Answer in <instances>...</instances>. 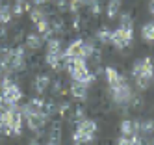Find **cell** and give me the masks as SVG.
I'll return each mask as SVG.
<instances>
[{"label": "cell", "instance_id": "ba28073f", "mask_svg": "<svg viewBox=\"0 0 154 145\" xmlns=\"http://www.w3.org/2000/svg\"><path fill=\"white\" fill-rule=\"evenodd\" d=\"M24 117V121H26V125H28V128L30 130H34V132H43V128L47 127V123H48V117L47 115H43V114H39V112H30V114H26V115H23Z\"/></svg>", "mask_w": 154, "mask_h": 145}, {"label": "cell", "instance_id": "7402d4cb", "mask_svg": "<svg viewBox=\"0 0 154 145\" xmlns=\"http://www.w3.org/2000/svg\"><path fill=\"white\" fill-rule=\"evenodd\" d=\"M13 19V13H11V6L8 4H2L0 6V24H8L9 20Z\"/></svg>", "mask_w": 154, "mask_h": 145}, {"label": "cell", "instance_id": "cb8c5ba5", "mask_svg": "<svg viewBox=\"0 0 154 145\" xmlns=\"http://www.w3.org/2000/svg\"><path fill=\"white\" fill-rule=\"evenodd\" d=\"M9 74V69H8V65H6V61L0 58V80H2V78H6Z\"/></svg>", "mask_w": 154, "mask_h": 145}, {"label": "cell", "instance_id": "9a60e30c", "mask_svg": "<svg viewBox=\"0 0 154 145\" xmlns=\"http://www.w3.org/2000/svg\"><path fill=\"white\" fill-rule=\"evenodd\" d=\"M50 89H52V93L56 95V97H61L65 93H69V86H67V82H65L61 76H56L50 82Z\"/></svg>", "mask_w": 154, "mask_h": 145}, {"label": "cell", "instance_id": "83f0119b", "mask_svg": "<svg viewBox=\"0 0 154 145\" xmlns=\"http://www.w3.org/2000/svg\"><path fill=\"white\" fill-rule=\"evenodd\" d=\"M48 145H60V143H48Z\"/></svg>", "mask_w": 154, "mask_h": 145}, {"label": "cell", "instance_id": "4fadbf2b", "mask_svg": "<svg viewBox=\"0 0 154 145\" xmlns=\"http://www.w3.org/2000/svg\"><path fill=\"white\" fill-rule=\"evenodd\" d=\"M82 45H84V39H74L67 45V49L63 50L65 58H82Z\"/></svg>", "mask_w": 154, "mask_h": 145}, {"label": "cell", "instance_id": "d4e9b609", "mask_svg": "<svg viewBox=\"0 0 154 145\" xmlns=\"http://www.w3.org/2000/svg\"><path fill=\"white\" fill-rule=\"evenodd\" d=\"M28 145H43V143L39 141V136H37V138H34V140H30V141H28Z\"/></svg>", "mask_w": 154, "mask_h": 145}, {"label": "cell", "instance_id": "6da1fadb", "mask_svg": "<svg viewBox=\"0 0 154 145\" xmlns=\"http://www.w3.org/2000/svg\"><path fill=\"white\" fill-rule=\"evenodd\" d=\"M6 65L9 73H20L26 69V49L24 47H13V49H8L4 56H0Z\"/></svg>", "mask_w": 154, "mask_h": 145}, {"label": "cell", "instance_id": "7c38bea8", "mask_svg": "<svg viewBox=\"0 0 154 145\" xmlns=\"http://www.w3.org/2000/svg\"><path fill=\"white\" fill-rule=\"evenodd\" d=\"M50 82H52V78H50L48 74L39 73V74L34 78V89H35L39 95H43L47 89H50Z\"/></svg>", "mask_w": 154, "mask_h": 145}, {"label": "cell", "instance_id": "603a6c76", "mask_svg": "<svg viewBox=\"0 0 154 145\" xmlns=\"http://www.w3.org/2000/svg\"><path fill=\"white\" fill-rule=\"evenodd\" d=\"M115 145H134V136H132V138L130 136H121Z\"/></svg>", "mask_w": 154, "mask_h": 145}, {"label": "cell", "instance_id": "5bb4252c", "mask_svg": "<svg viewBox=\"0 0 154 145\" xmlns=\"http://www.w3.org/2000/svg\"><path fill=\"white\" fill-rule=\"evenodd\" d=\"M69 95L76 100H85L87 99V86L80 82H72L69 86Z\"/></svg>", "mask_w": 154, "mask_h": 145}, {"label": "cell", "instance_id": "ac0fdd59", "mask_svg": "<svg viewBox=\"0 0 154 145\" xmlns=\"http://www.w3.org/2000/svg\"><path fill=\"white\" fill-rule=\"evenodd\" d=\"M50 28H52V33H63L67 24H65L61 15H54V17H50Z\"/></svg>", "mask_w": 154, "mask_h": 145}, {"label": "cell", "instance_id": "484cf974", "mask_svg": "<svg viewBox=\"0 0 154 145\" xmlns=\"http://www.w3.org/2000/svg\"><path fill=\"white\" fill-rule=\"evenodd\" d=\"M32 2H34L35 6H45V4L48 2V0H32Z\"/></svg>", "mask_w": 154, "mask_h": 145}, {"label": "cell", "instance_id": "e0dca14e", "mask_svg": "<svg viewBox=\"0 0 154 145\" xmlns=\"http://www.w3.org/2000/svg\"><path fill=\"white\" fill-rule=\"evenodd\" d=\"M30 19H32L34 24H39V22H43V20H48V11L43 9L41 6H37L34 9H30Z\"/></svg>", "mask_w": 154, "mask_h": 145}, {"label": "cell", "instance_id": "8992f818", "mask_svg": "<svg viewBox=\"0 0 154 145\" xmlns=\"http://www.w3.org/2000/svg\"><path fill=\"white\" fill-rule=\"evenodd\" d=\"M0 86H2V97L6 102H9V104H17L20 99H23V91H20V87L11 80V78H2L0 80Z\"/></svg>", "mask_w": 154, "mask_h": 145}, {"label": "cell", "instance_id": "7a4b0ae2", "mask_svg": "<svg viewBox=\"0 0 154 145\" xmlns=\"http://www.w3.org/2000/svg\"><path fill=\"white\" fill-rule=\"evenodd\" d=\"M97 123L93 119H82L80 123H76V130L72 134V141L74 143H82V145H89L95 140L97 134Z\"/></svg>", "mask_w": 154, "mask_h": 145}, {"label": "cell", "instance_id": "d6986e66", "mask_svg": "<svg viewBox=\"0 0 154 145\" xmlns=\"http://www.w3.org/2000/svg\"><path fill=\"white\" fill-rule=\"evenodd\" d=\"M119 13H121V0H109V2H108V8H106L108 19H117Z\"/></svg>", "mask_w": 154, "mask_h": 145}, {"label": "cell", "instance_id": "ffe728a7", "mask_svg": "<svg viewBox=\"0 0 154 145\" xmlns=\"http://www.w3.org/2000/svg\"><path fill=\"white\" fill-rule=\"evenodd\" d=\"M141 37L149 41V43H154V20L152 22H147V24H143L141 28Z\"/></svg>", "mask_w": 154, "mask_h": 145}, {"label": "cell", "instance_id": "44dd1931", "mask_svg": "<svg viewBox=\"0 0 154 145\" xmlns=\"http://www.w3.org/2000/svg\"><path fill=\"white\" fill-rule=\"evenodd\" d=\"M109 37H112V30H108V28H98L95 33V41L102 43V45H109Z\"/></svg>", "mask_w": 154, "mask_h": 145}, {"label": "cell", "instance_id": "9c48e42d", "mask_svg": "<svg viewBox=\"0 0 154 145\" xmlns=\"http://www.w3.org/2000/svg\"><path fill=\"white\" fill-rule=\"evenodd\" d=\"M104 73H106V80H108V86H109V87H115V86H121V84L126 82L125 76L121 74L115 67H106Z\"/></svg>", "mask_w": 154, "mask_h": 145}, {"label": "cell", "instance_id": "277c9868", "mask_svg": "<svg viewBox=\"0 0 154 145\" xmlns=\"http://www.w3.org/2000/svg\"><path fill=\"white\" fill-rule=\"evenodd\" d=\"M132 87L128 86V82L115 86V87H109V97H112V102L121 108V110H128V102H130V97H132Z\"/></svg>", "mask_w": 154, "mask_h": 145}, {"label": "cell", "instance_id": "8fae6325", "mask_svg": "<svg viewBox=\"0 0 154 145\" xmlns=\"http://www.w3.org/2000/svg\"><path fill=\"white\" fill-rule=\"evenodd\" d=\"M139 132V123L137 119H123L121 123V136H136Z\"/></svg>", "mask_w": 154, "mask_h": 145}, {"label": "cell", "instance_id": "3957f363", "mask_svg": "<svg viewBox=\"0 0 154 145\" xmlns=\"http://www.w3.org/2000/svg\"><path fill=\"white\" fill-rule=\"evenodd\" d=\"M63 49H61V41L56 37H50L47 43V54H45V61L47 65H50L54 71L63 69Z\"/></svg>", "mask_w": 154, "mask_h": 145}, {"label": "cell", "instance_id": "2e32d148", "mask_svg": "<svg viewBox=\"0 0 154 145\" xmlns=\"http://www.w3.org/2000/svg\"><path fill=\"white\" fill-rule=\"evenodd\" d=\"M48 140H50V143H60L61 141V123L60 121H52L50 123Z\"/></svg>", "mask_w": 154, "mask_h": 145}, {"label": "cell", "instance_id": "5b68a950", "mask_svg": "<svg viewBox=\"0 0 154 145\" xmlns=\"http://www.w3.org/2000/svg\"><path fill=\"white\" fill-rule=\"evenodd\" d=\"M132 41H134V30H125V28H115L112 30V37H109V45L117 50H126Z\"/></svg>", "mask_w": 154, "mask_h": 145}, {"label": "cell", "instance_id": "f1b7e54d", "mask_svg": "<svg viewBox=\"0 0 154 145\" xmlns=\"http://www.w3.org/2000/svg\"><path fill=\"white\" fill-rule=\"evenodd\" d=\"M48 2H52V0H48Z\"/></svg>", "mask_w": 154, "mask_h": 145}, {"label": "cell", "instance_id": "30bf717a", "mask_svg": "<svg viewBox=\"0 0 154 145\" xmlns=\"http://www.w3.org/2000/svg\"><path fill=\"white\" fill-rule=\"evenodd\" d=\"M43 41H45V39H43L41 33H37V32L26 33V36H24V49L26 50H37V49L43 47Z\"/></svg>", "mask_w": 154, "mask_h": 145}, {"label": "cell", "instance_id": "4316f807", "mask_svg": "<svg viewBox=\"0 0 154 145\" xmlns=\"http://www.w3.org/2000/svg\"><path fill=\"white\" fill-rule=\"evenodd\" d=\"M149 11L150 15H154V0H149Z\"/></svg>", "mask_w": 154, "mask_h": 145}, {"label": "cell", "instance_id": "52a82bcc", "mask_svg": "<svg viewBox=\"0 0 154 145\" xmlns=\"http://www.w3.org/2000/svg\"><path fill=\"white\" fill-rule=\"evenodd\" d=\"M132 78H152L154 80V63L150 58H141L132 65Z\"/></svg>", "mask_w": 154, "mask_h": 145}]
</instances>
